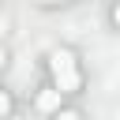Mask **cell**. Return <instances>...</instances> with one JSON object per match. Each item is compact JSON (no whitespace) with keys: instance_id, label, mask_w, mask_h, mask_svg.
I'll return each mask as SVG.
<instances>
[{"instance_id":"cell-1","label":"cell","mask_w":120,"mask_h":120,"mask_svg":"<svg viewBox=\"0 0 120 120\" xmlns=\"http://www.w3.org/2000/svg\"><path fill=\"white\" fill-rule=\"evenodd\" d=\"M49 71H52L60 94H75L79 90V68H75V52L71 49H52L49 52Z\"/></svg>"},{"instance_id":"cell-2","label":"cell","mask_w":120,"mask_h":120,"mask_svg":"<svg viewBox=\"0 0 120 120\" xmlns=\"http://www.w3.org/2000/svg\"><path fill=\"white\" fill-rule=\"evenodd\" d=\"M38 109H41V112L60 109V90H41V94H38Z\"/></svg>"},{"instance_id":"cell-3","label":"cell","mask_w":120,"mask_h":120,"mask_svg":"<svg viewBox=\"0 0 120 120\" xmlns=\"http://www.w3.org/2000/svg\"><path fill=\"white\" fill-rule=\"evenodd\" d=\"M4 112H11V98H8L4 90H0V116H4Z\"/></svg>"},{"instance_id":"cell-4","label":"cell","mask_w":120,"mask_h":120,"mask_svg":"<svg viewBox=\"0 0 120 120\" xmlns=\"http://www.w3.org/2000/svg\"><path fill=\"white\" fill-rule=\"evenodd\" d=\"M112 22H116V26H120V4H116V8H112Z\"/></svg>"},{"instance_id":"cell-5","label":"cell","mask_w":120,"mask_h":120,"mask_svg":"<svg viewBox=\"0 0 120 120\" xmlns=\"http://www.w3.org/2000/svg\"><path fill=\"white\" fill-rule=\"evenodd\" d=\"M4 64H8V52H4V49H0V68H4Z\"/></svg>"},{"instance_id":"cell-6","label":"cell","mask_w":120,"mask_h":120,"mask_svg":"<svg viewBox=\"0 0 120 120\" xmlns=\"http://www.w3.org/2000/svg\"><path fill=\"white\" fill-rule=\"evenodd\" d=\"M4 30H8V22H4V19H0V34H4Z\"/></svg>"},{"instance_id":"cell-7","label":"cell","mask_w":120,"mask_h":120,"mask_svg":"<svg viewBox=\"0 0 120 120\" xmlns=\"http://www.w3.org/2000/svg\"><path fill=\"white\" fill-rule=\"evenodd\" d=\"M41 4H64V0H41Z\"/></svg>"}]
</instances>
